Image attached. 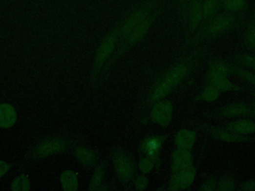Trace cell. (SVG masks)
Returning a JSON list of instances; mask_svg holds the SVG:
<instances>
[{
    "label": "cell",
    "mask_w": 255,
    "mask_h": 191,
    "mask_svg": "<svg viewBox=\"0 0 255 191\" xmlns=\"http://www.w3.org/2000/svg\"><path fill=\"white\" fill-rule=\"evenodd\" d=\"M163 0H142L120 24V41L129 35L136 27L145 21L158 8Z\"/></svg>",
    "instance_id": "obj_1"
},
{
    "label": "cell",
    "mask_w": 255,
    "mask_h": 191,
    "mask_svg": "<svg viewBox=\"0 0 255 191\" xmlns=\"http://www.w3.org/2000/svg\"><path fill=\"white\" fill-rule=\"evenodd\" d=\"M166 8H167V5L165 4L161 3L145 21L139 24L129 35L120 41L121 43L116 53L112 57L111 62H114L124 52H127L128 49L139 43L146 36L154 21L162 15L163 12L165 11Z\"/></svg>",
    "instance_id": "obj_2"
},
{
    "label": "cell",
    "mask_w": 255,
    "mask_h": 191,
    "mask_svg": "<svg viewBox=\"0 0 255 191\" xmlns=\"http://www.w3.org/2000/svg\"><path fill=\"white\" fill-rule=\"evenodd\" d=\"M202 3L203 0H176L175 2L177 11L191 32L195 31L202 22Z\"/></svg>",
    "instance_id": "obj_3"
},
{
    "label": "cell",
    "mask_w": 255,
    "mask_h": 191,
    "mask_svg": "<svg viewBox=\"0 0 255 191\" xmlns=\"http://www.w3.org/2000/svg\"><path fill=\"white\" fill-rule=\"evenodd\" d=\"M120 24H119L111 32H109L105 37L101 44L99 45L97 52H96V59H95L96 73L100 70L102 66L109 59L110 55L113 53V50L115 49L117 42L120 41Z\"/></svg>",
    "instance_id": "obj_4"
},
{
    "label": "cell",
    "mask_w": 255,
    "mask_h": 191,
    "mask_svg": "<svg viewBox=\"0 0 255 191\" xmlns=\"http://www.w3.org/2000/svg\"><path fill=\"white\" fill-rule=\"evenodd\" d=\"M187 68L184 65H178L173 68L165 76L164 80L156 87L152 94L153 100H158L165 97L166 95L172 90L186 73Z\"/></svg>",
    "instance_id": "obj_5"
},
{
    "label": "cell",
    "mask_w": 255,
    "mask_h": 191,
    "mask_svg": "<svg viewBox=\"0 0 255 191\" xmlns=\"http://www.w3.org/2000/svg\"><path fill=\"white\" fill-rule=\"evenodd\" d=\"M66 142L64 140L59 138L48 140L40 144L35 150V157L43 158L53 154L59 153L66 149Z\"/></svg>",
    "instance_id": "obj_6"
},
{
    "label": "cell",
    "mask_w": 255,
    "mask_h": 191,
    "mask_svg": "<svg viewBox=\"0 0 255 191\" xmlns=\"http://www.w3.org/2000/svg\"><path fill=\"white\" fill-rule=\"evenodd\" d=\"M116 170L120 179L128 181L134 172V167L131 160L122 152H117L114 155Z\"/></svg>",
    "instance_id": "obj_7"
},
{
    "label": "cell",
    "mask_w": 255,
    "mask_h": 191,
    "mask_svg": "<svg viewBox=\"0 0 255 191\" xmlns=\"http://www.w3.org/2000/svg\"><path fill=\"white\" fill-rule=\"evenodd\" d=\"M172 106L168 102H160L154 106L151 117L157 124L167 126L172 117Z\"/></svg>",
    "instance_id": "obj_8"
},
{
    "label": "cell",
    "mask_w": 255,
    "mask_h": 191,
    "mask_svg": "<svg viewBox=\"0 0 255 191\" xmlns=\"http://www.w3.org/2000/svg\"><path fill=\"white\" fill-rule=\"evenodd\" d=\"M195 173V170L191 166L178 171V173L175 175L171 183L172 189L179 190L188 188L193 182Z\"/></svg>",
    "instance_id": "obj_9"
},
{
    "label": "cell",
    "mask_w": 255,
    "mask_h": 191,
    "mask_svg": "<svg viewBox=\"0 0 255 191\" xmlns=\"http://www.w3.org/2000/svg\"><path fill=\"white\" fill-rule=\"evenodd\" d=\"M235 18L231 15H222L212 20L208 26L209 34H217L229 29L234 22Z\"/></svg>",
    "instance_id": "obj_10"
},
{
    "label": "cell",
    "mask_w": 255,
    "mask_h": 191,
    "mask_svg": "<svg viewBox=\"0 0 255 191\" xmlns=\"http://www.w3.org/2000/svg\"><path fill=\"white\" fill-rule=\"evenodd\" d=\"M18 114L11 105L2 103L0 105V127L10 128L16 124Z\"/></svg>",
    "instance_id": "obj_11"
},
{
    "label": "cell",
    "mask_w": 255,
    "mask_h": 191,
    "mask_svg": "<svg viewBox=\"0 0 255 191\" xmlns=\"http://www.w3.org/2000/svg\"><path fill=\"white\" fill-rule=\"evenodd\" d=\"M163 142H164V138L162 137H158V136L151 137L146 139V141L143 143L141 149L146 155H148L151 159H154L157 158L159 153Z\"/></svg>",
    "instance_id": "obj_12"
},
{
    "label": "cell",
    "mask_w": 255,
    "mask_h": 191,
    "mask_svg": "<svg viewBox=\"0 0 255 191\" xmlns=\"http://www.w3.org/2000/svg\"><path fill=\"white\" fill-rule=\"evenodd\" d=\"M191 155L188 149H180L173 155L172 169L175 172H178L191 166Z\"/></svg>",
    "instance_id": "obj_13"
},
{
    "label": "cell",
    "mask_w": 255,
    "mask_h": 191,
    "mask_svg": "<svg viewBox=\"0 0 255 191\" xmlns=\"http://www.w3.org/2000/svg\"><path fill=\"white\" fill-rule=\"evenodd\" d=\"M211 81L212 85L217 90L225 91V90H236L238 87L232 84L230 81L226 79V76L217 74V73H211Z\"/></svg>",
    "instance_id": "obj_14"
},
{
    "label": "cell",
    "mask_w": 255,
    "mask_h": 191,
    "mask_svg": "<svg viewBox=\"0 0 255 191\" xmlns=\"http://www.w3.org/2000/svg\"><path fill=\"white\" fill-rule=\"evenodd\" d=\"M195 140V134L188 130L180 131L176 136V144L181 149H190L192 148Z\"/></svg>",
    "instance_id": "obj_15"
},
{
    "label": "cell",
    "mask_w": 255,
    "mask_h": 191,
    "mask_svg": "<svg viewBox=\"0 0 255 191\" xmlns=\"http://www.w3.org/2000/svg\"><path fill=\"white\" fill-rule=\"evenodd\" d=\"M61 182L65 191H72L77 189V176L72 171H66L62 173Z\"/></svg>",
    "instance_id": "obj_16"
},
{
    "label": "cell",
    "mask_w": 255,
    "mask_h": 191,
    "mask_svg": "<svg viewBox=\"0 0 255 191\" xmlns=\"http://www.w3.org/2000/svg\"><path fill=\"white\" fill-rule=\"evenodd\" d=\"M229 129L239 134H250L255 131V124L252 122L238 121L229 126Z\"/></svg>",
    "instance_id": "obj_17"
},
{
    "label": "cell",
    "mask_w": 255,
    "mask_h": 191,
    "mask_svg": "<svg viewBox=\"0 0 255 191\" xmlns=\"http://www.w3.org/2000/svg\"><path fill=\"white\" fill-rule=\"evenodd\" d=\"M248 112V107L245 105L235 103L224 107L222 114L226 117H237Z\"/></svg>",
    "instance_id": "obj_18"
},
{
    "label": "cell",
    "mask_w": 255,
    "mask_h": 191,
    "mask_svg": "<svg viewBox=\"0 0 255 191\" xmlns=\"http://www.w3.org/2000/svg\"><path fill=\"white\" fill-rule=\"evenodd\" d=\"M76 155L78 160L82 164L87 166L93 165L96 161L95 154L88 149L79 148L76 150Z\"/></svg>",
    "instance_id": "obj_19"
},
{
    "label": "cell",
    "mask_w": 255,
    "mask_h": 191,
    "mask_svg": "<svg viewBox=\"0 0 255 191\" xmlns=\"http://www.w3.org/2000/svg\"><path fill=\"white\" fill-rule=\"evenodd\" d=\"M219 0H203L202 20H208L213 17L217 11Z\"/></svg>",
    "instance_id": "obj_20"
},
{
    "label": "cell",
    "mask_w": 255,
    "mask_h": 191,
    "mask_svg": "<svg viewBox=\"0 0 255 191\" xmlns=\"http://www.w3.org/2000/svg\"><path fill=\"white\" fill-rule=\"evenodd\" d=\"M11 189L14 191H27L30 189V182L25 175H19L11 183Z\"/></svg>",
    "instance_id": "obj_21"
},
{
    "label": "cell",
    "mask_w": 255,
    "mask_h": 191,
    "mask_svg": "<svg viewBox=\"0 0 255 191\" xmlns=\"http://www.w3.org/2000/svg\"><path fill=\"white\" fill-rule=\"evenodd\" d=\"M246 0H224L223 7L230 11H239L246 6Z\"/></svg>",
    "instance_id": "obj_22"
},
{
    "label": "cell",
    "mask_w": 255,
    "mask_h": 191,
    "mask_svg": "<svg viewBox=\"0 0 255 191\" xmlns=\"http://www.w3.org/2000/svg\"><path fill=\"white\" fill-rule=\"evenodd\" d=\"M211 72L226 76L230 73L231 69L229 66L225 64L223 62H214L211 66Z\"/></svg>",
    "instance_id": "obj_23"
},
{
    "label": "cell",
    "mask_w": 255,
    "mask_h": 191,
    "mask_svg": "<svg viewBox=\"0 0 255 191\" xmlns=\"http://www.w3.org/2000/svg\"><path fill=\"white\" fill-rule=\"evenodd\" d=\"M216 138L222 140V141H229V142H240V141H246L243 137L235 135V134H230V133L225 132V131H217L215 134Z\"/></svg>",
    "instance_id": "obj_24"
},
{
    "label": "cell",
    "mask_w": 255,
    "mask_h": 191,
    "mask_svg": "<svg viewBox=\"0 0 255 191\" xmlns=\"http://www.w3.org/2000/svg\"><path fill=\"white\" fill-rule=\"evenodd\" d=\"M103 175H104V169L103 167H99L92 177L90 184V190H96L99 186L103 180Z\"/></svg>",
    "instance_id": "obj_25"
},
{
    "label": "cell",
    "mask_w": 255,
    "mask_h": 191,
    "mask_svg": "<svg viewBox=\"0 0 255 191\" xmlns=\"http://www.w3.org/2000/svg\"><path fill=\"white\" fill-rule=\"evenodd\" d=\"M219 97V92L214 87H208L202 93V99L205 101L212 102Z\"/></svg>",
    "instance_id": "obj_26"
},
{
    "label": "cell",
    "mask_w": 255,
    "mask_h": 191,
    "mask_svg": "<svg viewBox=\"0 0 255 191\" xmlns=\"http://www.w3.org/2000/svg\"><path fill=\"white\" fill-rule=\"evenodd\" d=\"M246 41L249 47L255 50V23L252 24L248 29Z\"/></svg>",
    "instance_id": "obj_27"
},
{
    "label": "cell",
    "mask_w": 255,
    "mask_h": 191,
    "mask_svg": "<svg viewBox=\"0 0 255 191\" xmlns=\"http://www.w3.org/2000/svg\"><path fill=\"white\" fill-rule=\"evenodd\" d=\"M234 182L232 179L229 178H225V179H222L218 185V189L221 191H232L234 188Z\"/></svg>",
    "instance_id": "obj_28"
},
{
    "label": "cell",
    "mask_w": 255,
    "mask_h": 191,
    "mask_svg": "<svg viewBox=\"0 0 255 191\" xmlns=\"http://www.w3.org/2000/svg\"><path fill=\"white\" fill-rule=\"evenodd\" d=\"M240 60L245 65L255 70V56L243 55L241 56Z\"/></svg>",
    "instance_id": "obj_29"
},
{
    "label": "cell",
    "mask_w": 255,
    "mask_h": 191,
    "mask_svg": "<svg viewBox=\"0 0 255 191\" xmlns=\"http://www.w3.org/2000/svg\"><path fill=\"white\" fill-rule=\"evenodd\" d=\"M152 162L149 159H143L140 163V168L143 172L148 173L152 169Z\"/></svg>",
    "instance_id": "obj_30"
},
{
    "label": "cell",
    "mask_w": 255,
    "mask_h": 191,
    "mask_svg": "<svg viewBox=\"0 0 255 191\" xmlns=\"http://www.w3.org/2000/svg\"><path fill=\"white\" fill-rule=\"evenodd\" d=\"M239 76H242L243 79L247 80L249 83L255 85V75L250 72L246 71V70H239Z\"/></svg>",
    "instance_id": "obj_31"
},
{
    "label": "cell",
    "mask_w": 255,
    "mask_h": 191,
    "mask_svg": "<svg viewBox=\"0 0 255 191\" xmlns=\"http://www.w3.org/2000/svg\"><path fill=\"white\" fill-rule=\"evenodd\" d=\"M147 184H148V182L145 177L140 176L136 181L135 185L137 189L144 190L147 186Z\"/></svg>",
    "instance_id": "obj_32"
},
{
    "label": "cell",
    "mask_w": 255,
    "mask_h": 191,
    "mask_svg": "<svg viewBox=\"0 0 255 191\" xmlns=\"http://www.w3.org/2000/svg\"><path fill=\"white\" fill-rule=\"evenodd\" d=\"M9 170V165L5 161L0 160V178L5 175Z\"/></svg>",
    "instance_id": "obj_33"
},
{
    "label": "cell",
    "mask_w": 255,
    "mask_h": 191,
    "mask_svg": "<svg viewBox=\"0 0 255 191\" xmlns=\"http://www.w3.org/2000/svg\"><path fill=\"white\" fill-rule=\"evenodd\" d=\"M215 186H216V183H215L214 181H208V182L204 185L203 190H205V191H213V190L215 189Z\"/></svg>",
    "instance_id": "obj_34"
},
{
    "label": "cell",
    "mask_w": 255,
    "mask_h": 191,
    "mask_svg": "<svg viewBox=\"0 0 255 191\" xmlns=\"http://www.w3.org/2000/svg\"><path fill=\"white\" fill-rule=\"evenodd\" d=\"M243 189L246 191H255V182H249L243 185Z\"/></svg>",
    "instance_id": "obj_35"
}]
</instances>
